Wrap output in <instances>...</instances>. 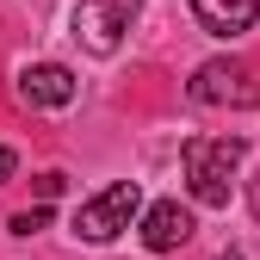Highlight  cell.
Returning <instances> with one entry per match:
<instances>
[{
  "instance_id": "obj_1",
  "label": "cell",
  "mask_w": 260,
  "mask_h": 260,
  "mask_svg": "<svg viewBox=\"0 0 260 260\" xmlns=\"http://www.w3.org/2000/svg\"><path fill=\"white\" fill-rule=\"evenodd\" d=\"M186 192L199 205H230L236 192V168H242V137H192L186 143Z\"/></svg>"
},
{
  "instance_id": "obj_2",
  "label": "cell",
  "mask_w": 260,
  "mask_h": 260,
  "mask_svg": "<svg viewBox=\"0 0 260 260\" xmlns=\"http://www.w3.org/2000/svg\"><path fill=\"white\" fill-rule=\"evenodd\" d=\"M137 211H143V186L137 180H112L100 199H87L75 211V236L93 242V248H106V242H118L130 223H137Z\"/></svg>"
},
{
  "instance_id": "obj_3",
  "label": "cell",
  "mask_w": 260,
  "mask_h": 260,
  "mask_svg": "<svg viewBox=\"0 0 260 260\" xmlns=\"http://www.w3.org/2000/svg\"><path fill=\"white\" fill-rule=\"evenodd\" d=\"M192 106H260V87H254V75L242 69V62H230V56H217V62H205L199 75H192Z\"/></svg>"
},
{
  "instance_id": "obj_4",
  "label": "cell",
  "mask_w": 260,
  "mask_h": 260,
  "mask_svg": "<svg viewBox=\"0 0 260 260\" xmlns=\"http://www.w3.org/2000/svg\"><path fill=\"white\" fill-rule=\"evenodd\" d=\"M69 31H75L93 56H118L124 31H130V13L118 7V0H81V7L69 13Z\"/></svg>"
},
{
  "instance_id": "obj_5",
  "label": "cell",
  "mask_w": 260,
  "mask_h": 260,
  "mask_svg": "<svg viewBox=\"0 0 260 260\" xmlns=\"http://www.w3.org/2000/svg\"><path fill=\"white\" fill-rule=\"evenodd\" d=\"M75 69H62V62H31V69H19V100L25 106H38V112H62V106H75Z\"/></svg>"
},
{
  "instance_id": "obj_6",
  "label": "cell",
  "mask_w": 260,
  "mask_h": 260,
  "mask_svg": "<svg viewBox=\"0 0 260 260\" xmlns=\"http://www.w3.org/2000/svg\"><path fill=\"white\" fill-rule=\"evenodd\" d=\"M192 242V211L180 205V199H155L149 211H143V248L149 254H174V248H186Z\"/></svg>"
},
{
  "instance_id": "obj_7",
  "label": "cell",
  "mask_w": 260,
  "mask_h": 260,
  "mask_svg": "<svg viewBox=\"0 0 260 260\" xmlns=\"http://www.w3.org/2000/svg\"><path fill=\"white\" fill-rule=\"evenodd\" d=\"M192 19H199L211 38H242L260 19V0H192Z\"/></svg>"
},
{
  "instance_id": "obj_8",
  "label": "cell",
  "mask_w": 260,
  "mask_h": 260,
  "mask_svg": "<svg viewBox=\"0 0 260 260\" xmlns=\"http://www.w3.org/2000/svg\"><path fill=\"white\" fill-rule=\"evenodd\" d=\"M44 223H50V205H31V211H19V217H13V236H38Z\"/></svg>"
},
{
  "instance_id": "obj_9",
  "label": "cell",
  "mask_w": 260,
  "mask_h": 260,
  "mask_svg": "<svg viewBox=\"0 0 260 260\" xmlns=\"http://www.w3.org/2000/svg\"><path fill=\"white\" fill-rule=\"evenodd\" d=\"M56 192H62V174H38V199H44V205L56 199Z\"/></svg>"
},
{
  "instance_id": "obj_10",
  "label": "cell",
  "mask_w": 260,
  "mask_h": 260,
  "mask_svg": "<svg viewBox=\"0 0 260 260\" xmlns=\"http://www.w3.org/2000/svg\"><path fill=\"white\" fill-rule=\"evenodd\" d=\"M13 174H19V155H13V149H0V186H7Z\"/></svg>"
},
{
  "instance_id": "obj_11",
  "label": "cell",
  "mask_w": 260,
  "mask_h": 260,
  "mask_svg": "<svg viewBox=\"0 0 260 260\" xmlns=\"http://www.w3.org/2000/svg\"><path fill=\"white\" fill-rule=\"evenodd\" d=\"M217 260H242V254H217Z\"/></svg>"
}]
</instances>
